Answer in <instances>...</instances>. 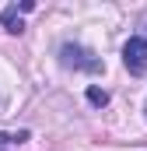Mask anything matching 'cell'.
Returning <instances> with one entry per match:
<instances>
[{"label":"cell","mask_w":147,"mask_h":151,"mask_svg":"<svg viewBox=\"0 0 147 151\" xmlns=\"http://www.w3.org/2000/svg\"><path fill=\"white\" fill-rule=\"evenodd\" d=\"M60 60H63V67H74V70H88V74H98V70H102V60H98L91 49L77 46V42H63Z\"/></svg>","instance_id":"1"},{"label":"cell","mask_w":147,"mask_h":151,"mask_svg":"<svg viewBox=\"0 0 147 151\" xmlns=\"http://www.w3.org/2000/svg\"><path fill=\"white\" fill-rule=\"evenodd\" d=\"M123 63L130 74H147V39L144 35H130V42L123 46Z\"/></svg>","instance_id":"2"},{"label":"cell","mask_w":147,"mask_h":151,"mask_svg":"<svg viewBox=\"0 0 147 151\" xmlns=\"http://www.w3.org/2000/svg\"><path fill=\"white\" fill-rule=\"evenodd\" d=\"M18 11H21V7H18V4H11V7H7V11L0 14L4 28H7L11 35H21V32H25V21H21V14H18Z\"/></svg>","instance_id":"3"},{"label":"cell","mask_w":147,"mask_h":151,"mask_svg":"<svg viewBox=\"0 0 147 151\" xmlns=\"http://www.w3.org/2000/svg\"><path fill=\"white\" fill-rule=\"evenodd\" d=\"M21 141H28V134L21 130V134H0V151L14 148V144H21Z\"/></svg>","instance_id":"4"},{"label":"cell","mask_w":147,"mask_h":151,"mask_svg":"<svg viewBox=\"0 0 147 151\" xmlns=\"http://www.w3.org/2000/svg\"><path fill=\"white\" fill-rule=\"evenodd\" d=\"M88 102L102 109V106H109V91H102V88H88Z\"/></svg>","instance_id":"5"},{"label":"cell","mask_w":147,"mask_h":151,"mask_svg":"<svg viewBox=\"0 0 147 151\" xmlns=\"http://www.w3.org/2000/svg\"><path fill=\"white\" fill-rule=\"evenodd\" d=\"M144 116H147V106H144Z\"/></svg>","instance_id":"6"},{"label":"cell","mask_w":147,"mask_h":151,"mask_svg":"<svg viewBox=\"0 0 147 151\" xmlns=\"http://www.w3.org/2000/svg\"><path fill=\"white\" fill-rule=\"evenodd\" d=\"M144 25H147V18H144Z\"/></svg>","instance_id":"7"}]
</instances>
